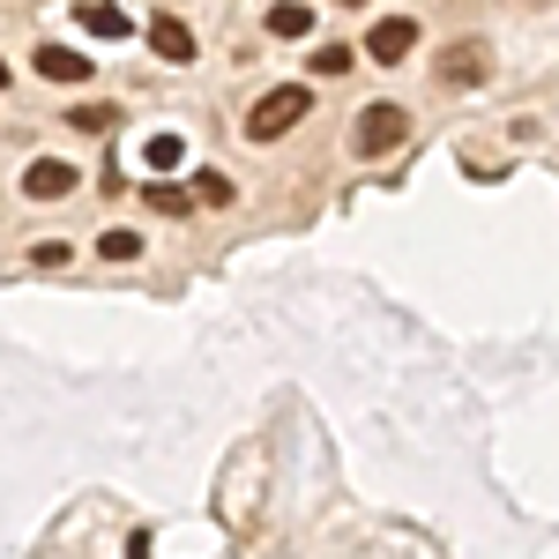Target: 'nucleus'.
<instances>
[{"instance_id": "nucleus-6", "label": "nucleus", "mask_w": 559, "mask_h": 559, "mask_svg": "<svg viewBox=\"0 0 559 559\" xmlns=\"http://www.w3.org/2000/svg\"><path fill=\"white\" fill-rule=\"evenodd\" d=\"M150 45H157L173 68H187V60H194V31H187L179 15H150Z\"/></svg>"}, {"instance_id": "nucleus-3", "label": "nucleus", "mask_w": 559, "mask_h": 559, "mask_svg": "<svg viewBox=\"0 0 559 559\" xmlns=\"http://www.w3.org/2000/svg\"><path fill=\"white\" fill-rule=\"evenodd\" d=\"M432 75H440L448 90H471V83H485V75H492V52H485L477 38H455V45H440Z\"/></svg>"}, {"instance_id": "nucleus-5", "label": "nucleus", "mask_w": 559, "mask_h": 559, "mask_svg": "<svg viewBox=\"0 0 559 559\" xmlns=\"http://www.w3.org/2000/svg\"><path fill=\"white\" fill-rule=\"evenodd\" d=\"M75 165H68V157H38V165H31V173H23V194H31V202H60V194H75Z\"/></svg>"}, {"instance_id": "nucleus-4", "label": "nucleus", "mask_w": 559, "mask_h": 559, "mask_svg": "<svg viewBox=\"0 0 559 559\" xmlns=\"http://www.w3.org/2000/svg\"><path fill=\"white\" fill-rule=\"evenodd\" d=\"M411 45H418V23H411V15H388V23H373V31H366V52H373L381 68L411 60Z\"/></svg>"}, {"instance_id": "nucleus-2", "label": "nucleus", "mask_w": 559, "mask_h": 559, "mask_svg": "<svg viewBox=\"0 0 559 559\" xmlns=\"http://www.w3.org/2000/svg\"><path fill=\"white\" fill-rule=\"evenodd\" d=\"M403 134H411V112H403V105H366L358 128H350V142H358V157H381V150H395Z\"/></svg>"}, {"instance_id": "nucleus-15", "label": "nucleus", "mask_w": 559, "mask_h": 559, "mask_svg": "<svg viewBox=\"0 0 559 559\" xmlns=\"http://www.w3.org/2000/svg\"><path fill=\"white\" fill-rule=\"evenodd\" d=\"M31 261H38V269H60V261H68V247H60V239H38V247H31Z\"/></svg>"}, {"instance_id": "nucleus-9", "label": "nucleus", "mask_w": 559, "mask_h": 559, "mask_svg": "<svg viewBox=\"0 0 559 559\" xmlns=\"http://www.w3.org/2000/svg\"><path fill=\"white\" fill-rule=\"evenodd\" d=\"M306 31H313V8L306 0H276L269 8V38H306Z\"/></svg>"}, {"instance_id": "nucleus-1", "label": "nucleus", "mask_w": 559, "mask_h": 559, "mask_svg": "<svg viewBox=\"0 0 559 559\" xmlns=\"http://www.w3.org/2000/svg\"><path fill=\"white\" fill-rule=\"evenodd\" d=\"M306 105H313V97H306V83H276L254 112H247V142H276V134H292L306 120Z\"/></svg>"}, {"instance_id": "nucleus-12", "label": "nucleus", "mask_w": 559, "mask_h": 559, "mask_svg": "<svg viewBox=\"0 0 559 559\" xmlns=\"http://www.w3.org/2000/svg\"><path fill=\"white\" fill-rule=\"evenodd\" d=\"M97 254H105V261H134V254H142V231H105Z\"/></svg>"}, {"instance_id": "nucleus-7", "label": "nucleus", "mask_w": 559, "mask_h": 559, "mask_svg": "<svg viewBox=\"0 0 559 559\" xmlns=\"http://www.w3.org/2000/svg\"><path fill=\"white\" fill-rule=\"evenodd\" d=\"M38 75H45V83H90V52H68V45H38Z\"/></svg>"}, {"instance_id": "nucleus-8", "label": "nucleus", "mask_w": 559, "mask_h": 559, "mask_svg": "<svg viewBox=\"0 0 559 559\" xmlns=\"http://www.w3.org/2000/svg\"><path fill=\"white\" fill-rule=\"evenodd\" d=\"M75 23L97 31V38H128V15H120L112 0H83V8H75Z\"/></svg>"}, {"instance_id": "nucleus-13", "label": "nucleus", "mask_w": 559, "mask_h": 559, "mask_svg": "<svg viewBox=\"0 0 559 559\" xmlns=\"http://www.w3.org/2000/svg\"><path fill=\"white\" fill-rule=\"evenodd\" d=\"M313 68H321V75H344V68H350V45H321V52H313Z\"/></svg>"}, {"instance_id": "nucleus-10", "label": "nucleus", "mask_w": 559, "mask_h": 559, "mask_svg": "<svg viewBox=\"0 0 559 559\" xmlns=\"http://www.w3.org/2000/svg\"><path fill=\"white\" fill-rule=\"evenodd\" d=\"M142 165H157V173H179V165H187V142H179V134H150Z\"/></svg>"}, {"instance_id": "nucleus-14", "label": "nucleus", "mask_w": 559, "mask_h": 559, "mask_svg": "<svg viewBox=\"0 0 559 559\" xmlns=\"http://www.w3.org/2000/svg\"><path fill=\"white\" fill-rule=\"evenodd\" d=\"M75 128H83V134H105V128H112V105H83V112H75Z\"/></svg>"}, {"instance_id": "nucleus-11", "label": "nucleus", "mask_w": 559, "mask_h": 559, "mask_svg": "<svg viewBox=\"0 0 559 559\" xmlns=\"http://www.w3.org/2000/svg\"><path fill=\"white\" fill-rule=\"evenodd\" d=\"M150 210H157V216H187V210H194V194L165 179V187H150Z\"/></svg>"}, {"instance_id": "nucleus-16", "label": "nucleus", "mask_w": 559, "mask_h": 559, "mask_svg": "<svg viewBox=\"0 0 559 559\" xmlns=\"http://www.w3.org/2000/svg\"><path fill=\"white\" fill-rule=\"evenodd\" d=\"M128 559H150V530H134V537H128Z\"/></svg>"}, {"instance_id": "nucleus-17", "label": "nucleus", "mask_w": 559, "mask_h": 559, "mask_svg": "<svg viewBox=\"0 0 559 559\" xmlns=\"http://www.w3.org/2000/svg\"><path fill=\"white\" fill-rule=\"evenodd\" d=\"M0 83H8V60H0Z\"/></svg>"}]
</instances>
